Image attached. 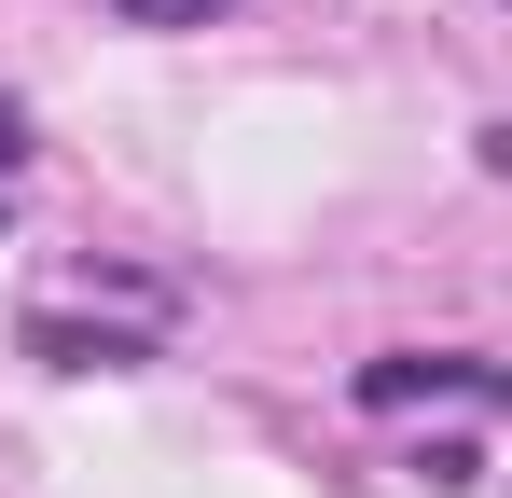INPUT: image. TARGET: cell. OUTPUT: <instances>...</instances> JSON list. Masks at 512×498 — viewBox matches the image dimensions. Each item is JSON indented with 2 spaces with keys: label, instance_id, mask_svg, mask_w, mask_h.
I'll return each instance as SVG.
<instances>
[{
  "label": "cell",
  "instance_id": "1",
  "mask_svg": "<svg viewBox=\"0 0 512 498\" xmlns=\"http://www.w3.org/2000/svg\"><path fill=\"white\" fill-rule=\"evenodd\" d=\"M360 402L402 415V402H512V360H429V346H402V360H360Z\"/></svg>",
  "mask_w": 512,
  "mask_h": 498
},
{
  "label": "cell",
  "instance_id": "2",
  "mask_svg": "<svg viewBox=\"0 0 512 498\" xmlns=\"http://www.w3.org/2000/svg\"><path fill=\"white\" fill-rule=\"evenodd\" d=\"M125 28H208V14H236V0H111Z\"/></svg>",
  "mask_w": 512,
  "mask_h": 498
},
{
  "label": "cell",
  "instance_id": "3",
  "mask_svg": "<svg viewBox=\"0 0 512 498\" xmlns=\"http://www.w3.org/2000/svg\"><path fill=\"white\" fill-rule=\"evenodd\" d=\"M14 153H28V111H14V97H0V166H14Z\"/></svg>",
  "mask_w": 512,
  "mask_h": 498
}]
</instances>
